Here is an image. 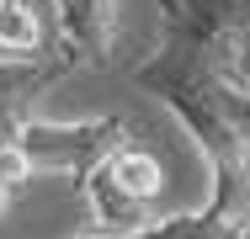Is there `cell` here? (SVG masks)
Instances as JSON below:
<instances>
[{
    "label": "cell",
    "instance_id": "6da1fadb",
    "mask_svg": "<svg viewBox=\"0 0 250 239\" xmlns=\"http://www.w3.org/2000/svg\"><path fill=\"white\" fill-rule=\"evenodd\" d=\"M11 143L21 149L32 176H64V181H85L101 159L128 143V122L123 117H91V122H48V117H21Z\"/></svg>",
    "mask_w": 250,
    "mask_h": 239
},
{
    "label": "cell",
    "instance_id": "7a4b0ae2",
    "mask_svg": "<svg viewBox=\"0 0 250 239\" xmlns=\"http://www.w3.org/2000/svg\"><path fill=\"white\" fill-rule=\"evenodd\" d=\"M53 21H59V53L75 69L106 64L117 43V0H53Z\"/></svg>",
    "mask_w": 250,
    "mask_h": 239
},
{
    "label": "cell",
    "instance_id": "3957f363",
    "mask_svg": "<svg viewBox=\"0 0 250 239\" xmlns=\"http://www.w3.org/2000/svg\"><path fill=\"white\" fill-rule=\"evenodd\" d=\"M69 69L75 64L64 53H27V59L0 53V139H11L16 122L32 112V101L48 91V85H59Z\"/></svg>",
    "mask_w": 250,
    "mask_h": 239
},
{
    "label": "cell",
    "instance_id": "277c9868",
    "mask_svg": "<svg viewBox=\"0 0 250 239\" xmlns=\"http://www.w3.org/2000/svg\"><path fill=\"white\" fill-rule=\"evenodd\" d=\"M80 191H85L91 218H96L106 234H128V229H139V223H144V202H133L128 191L117 186V181L106 176V165H96V170L80 181Z\"/></svg>",
    "mask_w": 250,
    "mask_h": 239
},
{
    "label": "cell",
    "instance_id": "5b68a950",
    "mask_svg": "<svg viewBox=\"0 0 250 239\" xmlns=\"http://www.w3.org/2000/svg\"><path fill=\"white\" fill-rule=\"evenodd\" d=\"M101 165H106V176H112L117 186L128 191L133 202H144V207H149L154 197L165 191V165L154 159L149 149H133V143H117V149H112V154H106Z\"/></svg>",
    "mask_w": 250,
    "mask_h": 239
},
{
    "label": "cell",
    "instance_id": "8992f818",
    "mask_svg": "<svg viewBox=\"0 0 250 239\" xmlns=\"http://www.w3.org/2000/svg\"><path fill=\"white\" fill-rule=\"evenodd\" d=\"M43 48V21L32 11V0H0V53L27 59Z\"/></svg>",
    "mask_w": 250,
    "mask_h": 239
},
{
    "label": "cell",
    "instance_id": "52a82bcc",
    "mask_svg": "<svg viewBox=\"0 0 250 239\" xmlns=\"http://www.w3.org/2000/svg\"><path fill=\"white\" fill-rule=\"evenodd\" d=\"M240 91H250V11H245V53H240Z\"/></svg>",
    "mask_w": 250,
    "mask_h": 239
},
{
    "label": "cell",
    "instance_id": "ba28073f",
    "mask_svg": "<svg viewBox=\"0 0 250 239\" xmlns=\"http://www.w3.org/2000/svg\"><path fill=\"white\" fill-rule=\"evenodd\" d=\"M5 207H11V186L0 181V213H5Z\"/></svg>",
    "mask_w": 250,
    "mask_h": 239
},
{
    "label": "cell",
    "instance_id": "9c48e42d",
    "mask_svg": "<svg viewBox=\"0 0 250 239\" xmlns=\"http://www.w3.org/2000/svg\"><path fill=\"white\" fill-rule=\"evenodd\" d=\"M229 239H250V223H245V229H240V234H229Z\"/></svg>",
    "mask_w": 250,
    "mask_h": 239
}]
</instances>
